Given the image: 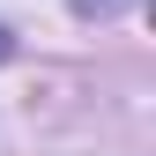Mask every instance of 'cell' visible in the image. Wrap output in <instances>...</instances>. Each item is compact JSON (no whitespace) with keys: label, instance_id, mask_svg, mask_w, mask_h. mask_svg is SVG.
<instances>
[{"label":"cell","instance_id":"6da1fadb","mask_svg":"<svg viewBox=\"0 0 156 156\" xmlns=\"http://www.w3.org/2000/svg\"><path fill=\"white\" fill-rule=\"evenodd\" d=\"M82 15H112V8H126V0H74Z\"/></svg>","mask_w":156,"mask_h":156},{"label":"cell","instance_id":"7a4b0ae2","mask_svg":"<svg viewBox=\"0 0 156 156\" xmlns=\"http://www.w3.org/2000/svg\"><path fill=\"white\" fill-rule=\"evenodd\" d=\"M8 52H15V37H8V30H0V60H8Z\"/></svg>","mask_w":156,"mask_h":156}]
</instances>
